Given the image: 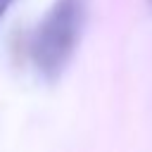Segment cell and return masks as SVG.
Returning <instances> with one entry per match:
<instances>
[{
    "label": "cell",
    "instance_id": "1",
    "mask_svg": "<svg viewBox=\"0 0 152 152\" xmlns=\"http://www.w3.org/2000/svg\"><path fill=\"white\" fill-rule=\"evenodd\" d=\"M83 17L86 0H52L48 12L38 21L28 43V52L36 71L45 81L59 78L71 62L81 38Z\"/></svg>",
    "mask_w": 152,
    "mask_h": 152
},
{
    "label": "cell",
    "instance_id": "2",
    "mask_svg": "<svg viewBox=\"0 0 152 152\" xmlns=\"http://www.w3.org/2000/svg\"><path fill=\"white\" fill-rule=\"evenodd\" d=\"M12 2H14V0H0V21L5 19V14H7V10H10Z\"/></svg>",
    "mask_w": 152,
    "mask_h": 152
},
{
    "label": "cell",
    "instance_id": "3",
    "mask_svg": "<svg viewBox=\"0 0 152 152\" xmlns=\"http://www.w3.org/2000/svg\"><path fill=\"white\" fill-rule=\"evenodd\" d=\"M145 5H147V7H150V10H152V0H145Z\"/></svg>",
    "mask_w": 152,
    "mask_h": 152
}]
</instances>
